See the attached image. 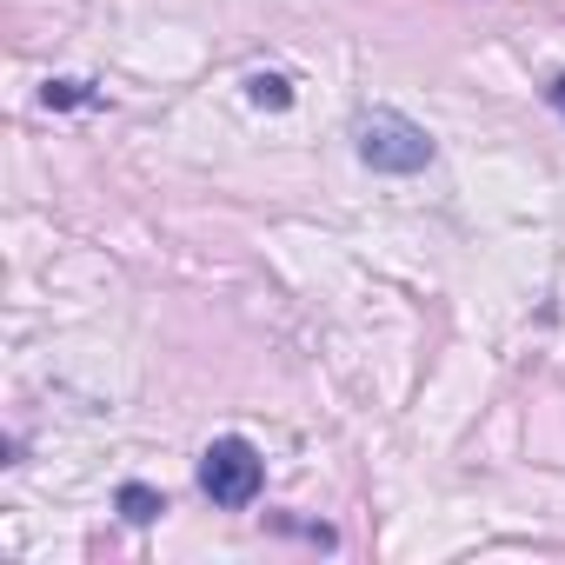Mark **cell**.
Returning a JSON list of instances; mask_svg holds the SVG:
<instances>
[{"instance_id": "cell-1", "label": "cell", "mask_w": 565, "mask_h": 565, "mask_svg": "<svg viewBox=\"0 0 565 565\" xmlns=\"http://www.w3.org/2000/svg\"><path fill=\"white\" fill-rule=\"evenodd\" d=\"M353 140H360V160H366L373 173H419V167H433L426 127L406 120V114H393V107L360 114V120H353Z\"/></svg>"}, {"instance_id": "cell-2", "label": "cell", "mask_w": 565, "mask_h": 565, "mask_svg": "<svg viewBox=\"0 0 565 565\" xmlns=\"http://www.w3.org/2000/svg\"><path fill=\"white\" fill-rule=\"evenodd\" d=\"M259 479H266V459H259V446L253 439H239V433H226V439H213L206 452H200V492L213 499V505H253L259 499Z\"/></svg>"}, {"instance_id": "cell-3", "label": "cell", "mask_w": 565, "mask_h": 565, "mask_svg": "<svg viewBox=\"0 0 565 565\" xmlns=\"http://www.w3.org/2000/svg\"><path fill=\"white\" fill-rule=\"evenodd\" d=\"M160 512H167V499H160L153 486H140V479L120 486V519H127V525H153Z\"/></svg>"}, {"instance_id": "cell-4", "label": "cell", "mask_w": 565, "mask_h": 565, "mask_svg": "<svg viewBox=\"0 0 565 565\" xmlns=\"http://www.w3.org/2000/svg\"><path fill=\"white\" fill-rule=\"evenodd\" d=\"M246 94H253V107H294V87H287V74H253L246 81Z\"/></svg>"}, {"instance_id": "cell-5", "label": "cell", "mask_w": 565, "mask_h": 565, "mask_svg": "<svg viewBox=\"0 0 565 565\" xmlns=\"http://www.w3.org/2000/svg\"><path fill=\"white\" fill-rule=\"evenodd\" d=\"M41 100H47V107H81V100H94V94H87V81H47Z\"/></svg>"}, {"instance_id": "cell-6", "label": "cell", "mask_w": 565, "mask_h": 565, "mask_svg": "<svg viewBox=\"0 0 565 565\" xmlns=\"http://www.w3.org/2000/svg\"><path fill=\"white\" fill-rule=\"evenodd\" d=\"M545 100L558 107V120H565V74H552V87H545Z\"/></svg>"}]
</instances>
